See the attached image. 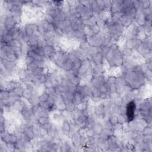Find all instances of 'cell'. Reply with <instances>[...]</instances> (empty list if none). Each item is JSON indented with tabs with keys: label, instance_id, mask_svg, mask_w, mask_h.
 Wrapping results in <instances>:
<instances>
[{
	"label": "cell",
	"instance_id": "8fae6325",
	"mask_svg": "<svg viewBox=\"0 0 152 152\" xmlns=\"http://www.w3.org/2000/svg\"><path fill=\"white\" fill-rule=\"evenodd\" d=\"M136 39H127L125 42L124 47L129 49H136Z\"/></svg>",
	"mask_w": 152,
	"mask_h": 152
},
{
	"label": "cell",
	"instance_id": "277c9868",
	"mask_svg": "<svg viewBox=\"0 0 152 152\" xmlns=\"http://www.w3.org/2000/svg\"><path fill=\"white\" fill-rule=\"evenodd\" d=\"M55 108L56 110L60 112H63L66 109V104H65L63 99H62L61 96L58 97L57 99H56L55 102Z\"/></svg>",
	"mask_w": 152,
	"mask_h": 152
},
{
	"label": "cell",
	"instance_id": "7bdbcfd3",
	"mask_svg": "<svg viewBox=\"0 0 152 152\" xmlns=\"http://www.w3.org/2000/svg\"><path fill=\"white\" fill-rule=\"evenodd\" d=\"M101 93L99 89L93 87L92 90V96H100Z\"/></svg>",
	"mask_w": 152,
	"mask_h": 152
},
{
	"label": "cell",
	"instance_id": "ab89813d",
	"mask_svg": "<svg viewBox=\"0 0 152 152\" xmlns=\"http://www.w3.org/2000/svg\"><path fill=\"white\" fill-rule=\"evenodd\" d=\"M87 128L86 127H82L80 128L78 131V133L81 137H87Z\"/></svg>",
	"mask_w": 152,
	"mask_h": 152
},
{
	"label": "cell",
	"instance_id": "1f68e13d",
	"mask_svg": "<svg viewBox=\"0 0 152 152\" xmlns=\"http://www.w3.org/2000/svg\"><path fill=\"white\" fill-rule=\"evenodd\" d=\"M49 97V96L44 92V93H42L40 96H39V100H40V103L47 102V101L48 100Z\"/></svg>",
	"mask_w": 152,
	"mask_h": 152
},
{
	"label": "cell",
	"instance_id": "4316f807",
	"mask_svg": "<svg viewBox=\"0 0 152 152\" xmlns=\"http://www.w3.org/2000/svg\"><path fill=\"white\" fill-rule=\"evenodd\" d=\"M7 60L8 61L13 62V63H17V61L18 60V58L16 55V54L12 53L8 55V57H7Z\"/></svg>",
	"mask_w": 152,
	"mask_h": 152
},
{
	"label": "cell",
	"instance_id": "5bb4252c",
	"mask_svg": "<svg viewBox=\"0 0 152 152\" xmlns=\"http://www.w3.org/2000/svg\"><path fill=\"white\" fill-rule=\"evenodd\" d=\"M92 128L93 129L94 131H95V134L99 135L100 134V133H102L103 126H102V124L100 123V122H97V121L96 122V123L93 124Z\"/></svg>",
	"mask_w": 152,
	"mask_h": 152
},
{
	"label": "cell",
	"instance_id": "d6986e66",
	"mask_svg": "<svg viewBox=\"0 0 152 152\" xmlns=\"http://www.w3.org/2000/svg\"><path fill=\"white\" fill-rule=\"evenodd\" d=\"M24 27V29H25L26 34L27 35V36H29V37H31L34 35V32H33V30L32 29V27L31 24L28 23L27 24H26Z\"/></svg>",
	"mask_w": 152,
	"mask_h": 152
},
{
	"label": "cell",
	"instance_id": "4dcf8cb0",
	"mask_svg": "<svg viewBox=\"0 0 152 152\" xmlns=\"http://www.w3.org/2000/svg\"><path fill=\"white\" fill-rule=\"evenodd\" d=\"M108 121L113 125H115L116 124L118 123L117 115H115V114H111L108 118Z\"/></svg>",
	"mask_w": 152,
	"mask_h": 152
},
{
	"label": "cell",
	"instance_id": "b9f144b4",
	"mask_svg": "<svg viewBox=\"0 0 152 152\" xmlns=\"http://www.w3.org/2000/svg\"><path fill=\"white\" fill-rule=\"evenodd\" d=\"M39 131V136H40V138H42L43 137L45 136L46 135L48 134V130L42 128V127H40V128L38 129Z\"/></svg>",
	"mask_w": 152,
	"mask_h": 152
},
{
	"label": "cell",
	"instance_id": "603a6c76",
	"mask_svg": "<svg viewBox=\"0 0 152 152\" xmlns=\"http://www.w3.org/2000/svg\"><path fill=\"white\" fill-rule=\"evenodd\" d=\"M72 62L68 59V61H66L64 64L63 67H61V69L64 71H70L71 70V68H72Z\"/></svg>",
	"mask_w": 152,
	"mask_h": 152
},
{
	"label": "cell",
	"instance_id": "5b68a950",
	"mask_svg": "<svg viewBox=\"0 0 152 152\" xmlns=\"http://www.w3.org/2000/svg\"><path fill=\"white\" fill-rule=\"evenodd\" d=\"M28 57L31 58L33 60H35V61H46V58L45 57H43L42 56L39 55V54L36 53L35 52L33 51V50L30 49L28 50L27 55Z\"/></svg>",
	"mask_w": 152,
	"mask_h": 152
},
{
	"label": "cell",
	"instance_id": "c3c4849f",
	"mask_svg": "<svg viewBox=\"0 0 152 152\" xmlns=\"http://www.w3.org/2000/svg\"><path fill=\"white\" fill-rule=\"evenodd\" d=\"M87 137H93L95 135V133L92 128H90L87 129Z\"/></svg>",
	"mask_w": 152,
	"mask_h": 152
},
{
	"label": "cell",
	"instance_id": "60d3db41",
	"mask_svg": "<svg viewBox=\"0 0 152 152\" xmlns=\"http://www.w3.org/2000/svg\"><path fill=\"white\" fill-rule=\"evenodd\" d=\"M115 51H114L113 50L110 49L109 51L108 52V53L106 54V55L104 58H105L107 60H108L109 61H110V60L112 59V58H113L114 54H115Z\"/></svg>",
	"mask_w": 152,
	"mask_h": 152
},
{
	"label": "cell",
	"instance_id": "7dc6e473",
	"mask_svg": "<svg viewBox=\"0 0 152 152\" xmlns=\"http://www.w3.org/2000/svg\"><path fill=\"white\" fill-rule=\"evenodd\" d=\"M123 130L124 133L129 131H131L128 122H126V123L123 124Z\"/></svg>",
	"mask_w": 152,
	"mask_h": 152
},
{
	"label": "cell",
	"instance_id": "ffe728a7",
	"mask_svg": "<svg viewBox=\"0 0 152 152\" xmlns=\"http://www.w3.org/2000/svg\"><path fill=\"white\" fill-rule=\"evenodd\" d=\"M117 118H118V123L123 124L126 123V122H128V119H127V117L126 114H119L117 115Z\"/></svg>",
	"mask_w": 152,
	"mask_h": 152
},
{
	"label": "cell",
	"instance_id": "6da1fadb",
	"mask_svg": "<svg viewBox=\"0 0 152 152\" xmlns=\"http://www.w3.org/2000/svg\"><path fill=\"white\" fill-rule=\"evenodd\" d=\"M109 62L111 67H122L124 62V58L121 55L119 49L115 51L113 58H112V59Z\"/></svg>",
	"mask_w": 152,
	"mask_h": 152
},
{
	"label": "cell",
	"instance_id": "f6af8a7d",
	"mask_svg": "<svg viewBox=\"0 0 152 152\" xmlns=\"http://www.w3.org/2000/svg\"><path fill=\"white\" fill-rule=\"evenodd\" d=\"M98 138H99V139L101 141H104L108 140L109 136H108V135L105 134V133H100V134L98 135Z\"/></svg>",
	"mask_w": 152,
	"mask_h": 152
},
{
	"label": "cell",
	"instance_id": "7c38bea8",
	"mask_svg": "<svg viewBox=\"0 0 152 152\" xmlns=\"http://www.w3.org/2000/svg\"><path fill=\"white\" fill-rule=\"evenodd\" d=\"M16 149L15 151H26L25 142L23 140H18L16 143Z\"/></svg>",
	"mask_w": 152,
	"mask_h": 152
},
{
	"label": "cell",
	"instance_id": "83f0119b",
	"mask_svg": "<svg viewBox=\"0 0 152 152\" xmlns=\"http://www.w3.org/2000/svg\"><path fill=\"white\" fill-rule=\"evenodd\" d=\"M66 110L71 112H74L76 110V105L73 102H70L66 104Z\"/></svg>",
	"mask_w": 152,
	"mask_h": 152
},
{
	"label": "cell",
	"instance_id": "52a82bcc",
	"mask_svg": "<svg viewBox=\"0 0 152 152\" xmlns=\"http://www.w3.org/2000/svg\"><path fill=\"white\" fill-rule=\"evenodd\" d=\"M17 76L18 77V78H19L20 81L23 82H26V80L27 78V70H26V69L18 68L17 73Z\"/></svg>",
	"mask_w": 152,
	"mask_h": 152
},
{
	"label": "cell",
	"instance_id": "74e56055",
	"mask_svg": "<svg viewBox=\"0 0 152 152\" xmlns=\"http://www.w3.org/2000/svg\"><path fill=\"white\" fill-rule=\"evenodd\" d=\"M116 79H117V77H115L109 76L106 83L108 86H109L110 85H113V84H115Z\"/></svg>",
	"mask_w": 152,
	"mask_h": 152
},
{
	"label": "cell",
	"instance_id": "e0dca14e",
	"mask_svg": "<svg viewBox=\"0 0 152 152\" xmlns=\"http://www.w3.org/2000/svg\"><path fill=\"white\" fill-rule=\"evenodd\" d=\"M119 50L124 59L126 58H128L131 56V49H127L124 47V48H122L121 49H119Z\"/></svg>",
	"mask_w": 152,
	"mask_h": 152
},
{
	"label": "cell",
	"instance_id": "3957f363",
	"mask_svg": "<svg viewBox=\"0 0 152 152\" xmlns=\"http://www.w3.org/2000/svg\"><path fill=\"white\" fill-rule=\"evenodd\" d=\"M4 25L9 31L13 28L16 27L17 25V23L16 20L13 17H6Z\"/></svg>",
	"mask_w": 152,
	"mask_h": 152
},
{
	"label": "cell",
	"instance_id": "836d02e7",
	"mask_svg": "<svg viewBox=\"0 0 152 152\" xmlns=\"http://www.w3.org/2000/svg\"><path fill=\"white\" fill-rule=\"evenodd\" d=\"M152 133V129L151 127L150 126H149V125H147V126L144 127L143 130L141 132V134L144 136H148V135H151Z\"/></svg>",
	"mask_w": 152,
	"mask_h": 152
},
{
	"label": "cell",
	"instance_id": "f1b7e54d",
	"mask_svg": "<svg viewBox=\"0 0 152 152\" xmlns=\"http://www.w3.org/2000/svg\"><path fill=\"white\" fill-rule=\"evenodd\" d=\"M99 90L101 93H109V87L106 83L100 85L99 87Z\"/></svg>",
	"mask_w": 152,
	"mask_h": 152
},
{
	"label": "cell",
	"instance_id": "bcb514c9",
	"mask_svg": "<svg viewBox=\"0 0 152 152\" xmlns=\"http://www.w3.org/2000/svg\"><path fill=\"white\" fill-rule=\"evenodd\" d=\"M18 138L16 136L15 134H10V138H9V143H11L16 144Z\"/></svg>",
	"mask_w": 152,
	"mask_h": 152
},
{
	"label": "cell",
	"instance_id": "d6a6232c",
	"mask_svg": "<svg viewBox=\"0 0 152 152\" xmlns=\"http://www.w3.org/2000/svg\"><path fill=\"white\" fill-rule=\"evenodd\" d=\"M40 125H42L44 124H45L46 123H50V119L48 117H40L37 119Z\"/></svg>",
	"mask_w": 152,
	"mask_h": 152
},
{
	"label": "cell",
	"instance_id": "8d00e7d4",
	"mask_svg": "<svg viewBox=\"0 0 152 152\" xmlns=\"http://www.w3.org/2000/svg\"><path fill=\"white\" fill-rule=\"evenodd\" d=\"M136 121V120H135ZM145 126H144L143 125L141 124L138 123V122L136 121V127H135V131H138V132L141 133L143 129L144 128Z\"/></svg>",
	"mask_w": 152,
	"mask_h": 152
},
{
	"label": "cell",
	"instance_id": "f35d334b",
	"mask_svg": "<svg viewBox=\"0 0 152 152\" xmlns=\"http://www.w3.org/2000/svg\"><path fill=\"white\" fill-rule=\"evenodd\" d=\"M92 29L95 35H98L99 33H100L101 30H102V28H101L100 26L97 24H96L95 25H94L93 27H92Z\"/></svg>",
	"mask_w": 152,
	"mask_h": 152
},
{
	"label": "cell",
	"instance_id": "e575fe53",
	"mask_svg": "<svg viewBox=\"0 0 152 152\" xmlns=\"http://www.w3.org/2000/svg\"><path fill=\"white\" fill-rule=\"evenodd\" d=\"M110 48L108 46L103 45L100 47V53L102 54L103 57H105L106 55V54L108 53V52L109 51Z\"/></svg>",
	"mask_w": 152,
	"mask_h": 152
},
{
	"label": "cell",
	"instance_id": "816d5d0a",
	"mask_svg": "<svg viewBox=\"0 0 152 152\" xmlns=\"http://www.w3.org/2000/svg\"><path fill=\"white\" fill-rule=\"evenodd\" d=\"M52 124L50 123H50H46V124H45L40 125V127H42V128L46 129V130H48V129L52 127Z\"/></svg>",
	"mask_w": 152,
	"mask_h": 152
},
{
	"label": "cell",
	"instance_id": "f546056e",
	"mask_svg": "<svg viewBox=\"0 0 152 152\" xmlns=\"http://www.w3.org/2000/svg\"><path fill=\"white\" fill-rule=\"evenodd\" d=\"M45 92L46 94H48L49 96L57 95V94H56V89L55 87L46 88L45 90Z\"/></svg>",
	"mask_w": 152,
	"mask_h": 152
},
{
	"label": "cell",
	"instance_id": "d590c367",
	"mask_svg": "<svg viewBox=\"0 0 152 152\" xmlns=\"http://www.w3.org/2000/svg\"><path fill=\"white\" fill-rule=\"evenodd\" d=\"M44 19L48 22L49 24H53L55 22V18L52 17L50 15L48 14H45L44 15Z\"/></svg>",
	"mask_w": 152,
	"mask_h": 152
},
{
	"label": "cell",
	"instance_id": "4fadbf2b",
	"mask_svg": "<svg viewBox=\"0 0 152 152\" xmlns=\"http://www.w3.org/2000/svg\"><path fill=\"white\" fill-rule=\"evenodd\" d=\"M89 101L83 100L79 104L76 105V109L78 110H80L81 112H84L87 109L88 107V104H89Z\"/></svg>",
	"mask_w": 152,
	"mask_h": 152
},
{
	"label": "cell",
	"instance_id": "8992f818",
	"mask_svg": "<svg viewBox=\"0 0 152 152\" xmlns=\"http://www.w3.org/2000/svg\"><path fill=\"white\" fill-rule=\"evenodd\" d=\"M92 56V62L93 63L96 65H99L101 64L102 63V60L104 58V57L102 55V54L99 52V53H96L93 54Z\"/></svg>",
	"mask_w": 152,
	"mask_h": 152
},
{
	"label": "cell",
	"instance_id": "484cf974",
	"mask_svg": "<svg viewBox=\"0 0 152 152\" xmlns=\"http://www.w3.org/2000/svg\"><path fill=\"white\" fill-rule=\"evenodd\" d=\"M33 96V93L32 92L31 90L25 89L24 90L23 97L24 98L28 99V100H30L32 98V97Z\"/></svg>",
	"mask_w": 152,
	"mask_h": 152
},
{
	"label": "cell",
	"instance_id": "ba28073f",
	"mask_svg": "<svg viewBox=\"0 0 152 152\" xmlns=\"http://www.w3.org/2000/svg\"><path fill=\"white\" fill-rule=\"evenodd\" d=\"M62 130L63 131L64 134L69 137V132L71 129V125L67 120H64L61 124Z\"/></svg>",
	"mask_w": 152,
	"mask_h": 152
},
{
	"label": "cell",
	"instance_id": "44dd1931",
	"mask_svg": "<svg viewBox=\"0 0 152 152\" xmlns=\"http://www.w3.org/2000/svg\"><path fill=\"white\" fill-rule=\"evenodd\" d=\"M61 113L65 120H68L71 119V118H73V112L69 111V110L65 109L64 111L61 112Z\"/></svg>",
	"mask_w": 152,
	"mask_h": 152
},
{
	"label": "cell",
	"instance_id": "7402d4cb",
	"mask_svg": "<svg viewBox=\"0 0 152 152\" xmlns=\"http://www.w3.org/2000/svg\"><path fill=\"white\" fill-rule=\"evenodd\" d=\"M82 65V62H81L79 60H76V61L73 62L72 64V68H71V70L74 71H78L80 68V67Z\"/></svg>",
	"mask_w": 152,
	"mask_h": 152
},
{
	"label": "cell",
	"instance_id": "d4e9b609",
	"mask_svg": "<svg viewBox=\"0 0 152 152\" xmlns=\"http://www.w3.org/2000/svg\"><path fill=\"white\" fill-rule=\"evenodd\" d=\"M102 65L103 68L105 70H109L110 68V67H111V65H110V62L108 61V60H107L104 57V58H103L102 60V63L101 64Z\"/></svg>",
	"mask_w": 152,
	"mask_h": 152
},
{
	"label": "cell",
	"instance_id": "2e32d148",
	"mask_svg": "<svg viewBox=\"0 0 152 152\" xmlns=\"http://www.w3.org/2000/svg\"><path fill=\"white\" fill-rule=\"evenodd\" d=\"M9 98V91L7 90H1L0 93V99L1 102H3L7 100Z\"/></svg>",
	"mask_w": 152,
	"mask_h": 152
},
{
	"label": "cell",
	"instance_id": "9a60e30c",
	"mask_svg": "<svg viewBox=\"0 0 152 152\" xmlns=\"http://www.w3.org/2000/svg\"><path fill=\"white\" fill-rule=\"evenodd\" d=\"M83 32L84 35H85L86 37L88 38V37H93V36H95V33H94L93 31L92 27H87V26H84L83 28Z\"/></svg>",
	"mask_w": 152,
	"mask_h": 152
},
{
	"label": "cell",
	"instance_id": "7a4b0ae2",
	"mask_svg": "<svg viewBox=\"0 0 152 152\" xmlns=\"http://www.w3.org/2000/svg\"><path fill=\"white\" fill-rule=\"evenodd\" d=\"M87 42L89 43L90 46L92 47H101L103 46L102 41L98 35H95L93 37H88L86 39Z\"/></svg>",
	"mask_w": 152,
	"mask_h": 152
},
{
	"label": "cell",
	"instance_id": "ee69618b",
	"mask_svg": "<svg viewBox=\"0 0 152 152\" xmlns=\"http://www.w3.org/2000/svg\"><path fill=\"white\" fill-rule=\"evenodd\" d=\"M7 148H8V151H15L16 149V144L8 143H7Z\"/></svg>",
	"mask_w": 152,
	"mask_h": 152
},
{
	"label": "cell",
	"instance_id": "cb8c5ba5",
	"mask_svg": "<svg viewBox=\"0 0 152 152\" xmlns=\"http://www.w3.org/2000/svg\"><path fill=\"white\" fill-rule=\"evenodd\" d=\"M24 88L21 86V87L16 88V89H13V91L15 93V94L17 96L22 97H23V92H24Z\"/></svg>",
	"mask_w": 152,
	"mask_h": 152
},
{
	"label": "cell",
	"instance_id": "681fc988",
	"mask_svg": "<svg viewBox=\"0 0 152 152\" xmlns=\"http://www.w3.org/2000/svg\"><path fill=\"white\" fill-rule=\"evenodd\" d=\"M0 57H1V60H7L8 55L6 52L3 49H1V53H0Z\"/></svg>",
	"mask_w": 152,
	"mask_h": 152
},
{
	"label": "cell",
	"instance_id": "ac0fdd59",
	"mask_svg": "<svg viewBox=\"0 0 152 152\" xmlns=\"http://www.w3.org/2000/svg\"><path fill=\"white\" fill-rule=\"evenodd\" d=\"M36 23L37 24V27H38V32L40 33L42 35L45 34L48 31H47L46 27L44 26V24L42 23V22L40 20H39Z\"/></svg>",
	"mask_w": 152,
	"mask_h": 152
},
{
	"label": "cell",
	"instance_id": "f907efd6",
	"mask_svg": "<svg viewBox=\"0 0 152 152\" xmlns=\"http://www.w3.org/2000/svg\"><path fill=\"white\" fill-rule=\"evenodd\" d=\"M90 98L92 99V100L95 103L100 102L102 100L100 96H92Z\"/></svg>",
	"mask_w": 152,
	"mask_h": 152
},
{
	"label": "cell",
	"instance_id": "9c48e42d",
	"mask_svg": "<svg viewBox=\"0 0 152 152\" xmlns=\"http://www.w3.org/2000/svg\"><path fill=\"white\" fill-rule=\"evenodd\" d=\"M71 141L73 145L76 147L79 148L81 147V136L78 133H77L72 138H71Z\"/></svg>",
	"mask_w": 152,
	"mask_h": 152
},
{
	"label": "cell",
	"instance_id": "30bf717a",
	"mask_svg": "<svg viewBox=\"0 0 152 152\" xmlns=\"http://www.w3.org/2000/svg\"><path fill=\"white\" fill-rule=\"evenodd\" d=\"M84 97L81 93H78L77 92H74V93H73V99L72 102L77 105L79 103L82 102L84 100Z\"/></svg>",
	"mask_w": 152,
	"mask_h": 152
}]
</instances>
